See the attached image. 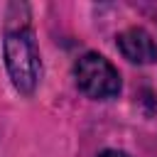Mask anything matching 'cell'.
<instances>
[{"label": "cell", "mask_w": 157, "mask_h": 157, "mask_svg": "<svg viewBox=\"0 0 157 157\" xmlns=\"http://www.w3.org/2000/svg\"><path fill=\"white\" fill-rule=\"evenodd\" d=\"M2 49H5V66H7V74L12 78V86L20 93L29 96L34 91V86L39 81V71H42L39 52H37L32 29L27 25L7 29Z\"/></svg>", "instance_id": "obj_1"}, {"label": "cell", "mask_w": 157, "mask_h": 157, "mask_svg": "<svg viewBox=\"0 0 157 157\" xmlns=\"http://www.w3.org/2000/svg\"><path fill=\"white\" fill-rule=\"evenodd\" d=\"M74 78L81 93L96 101H108L120 93V74L118 69L101 54L88 52L76 59L74 64Z\"/></svg>", "instance_id": "obj_2"}, {"label": "cell", "mask_w": 157, "mask_h": 157, "mask_svg": "<svg viewBox=\"0 0 157 157\" xmlns=\"http://www.w3.org/2000/svg\"><path fill=\"white\" fill-rule=\"evenodd\" d=\"M115 42H118L120 54L132 64H152V61H157V44L152 39V34L145 32L142 27H130V29L120 32Z\"/></svg>", "instance_id": "obj_3"}, {"label": "cell", "mask_w": 157, "mask_h": 157, "mask_svg": "<svg viewBox=\"0 0 157 157\" xmlns=\"http://www.w3.org/2000/svg\"><path fill=\"white\" fill-rule=\"evenodd\" d=\"M98 157H128V155L120 152V150H105V152H101Z\"/></svg>", "instance_id": "obj_4"}]
</instances>
